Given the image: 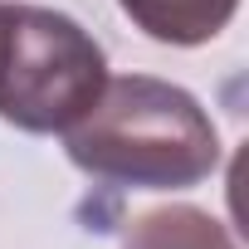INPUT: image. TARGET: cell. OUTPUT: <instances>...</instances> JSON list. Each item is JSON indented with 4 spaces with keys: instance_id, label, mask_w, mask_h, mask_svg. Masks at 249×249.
<instances>
[{
    "instance_id": "1",
    "label": "cell",
    "mask_w": 249,
    "mask_h": 249,
    "mask_svg": "<svg viewBox=\"0 0 249 249\" xmlns=\"http://www.w3.org/2000/svg\"><path fill=\"white\" fill-rule=\"evenodd\" d=\"M78 171L132 191H186L220 166V137L205 107L161 78H107L93 107L69 127Z\"/></svg>"
},
{
    "instance_id": "2",
    "label": "cell",
    "mask_w": 249,
    "mask_h": 249,
    "mask_svg": "<svg viewBox=\"0 0 249 249\" xmlns=\"http://www.w3.org/2000/svg\"><path fill=\"white\" fill-rule=\"evenodd\" d=\"M107 83L83 25L39 5H0V117L20 132H69Z\"/></svg>"
},
{
    "instance_id": "3",
    "label": "cell",
    "mask_w": 249,
    "mask_h": 249,
    "mask_svg": "<svg viewBox=\"0 0 249 249\" xmlns=\"http://www.w3.org/2000/svg\"><path fill=\"white\" fill-rule=\"evenodd\" d=\"M117 5L161 44H205L230 25L239 0H117Z\"/></svg>"
},
{
    "instance_id": "4",
    "label": "cell",
    "mask_w": 249,
    "mask_h": 249,
    "mask_svg": "<svg viewBox=\"0 0 249 249\" xmlns=\"http://www.w3.org/2000/svg\"><path fill=\"white\" fill-rule=\"evenodd\" d=\"M122 249H234V239L225 234L220 220H210L205 210L191 205H171V210H152L127 230Z\"/></svg>"
}]
</instances>
